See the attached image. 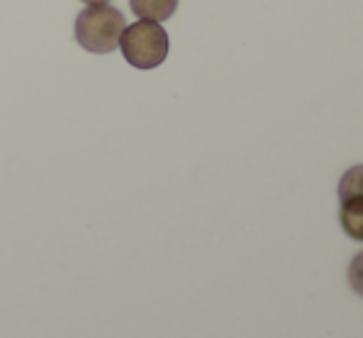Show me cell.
<instances>
[{
  "label": "cell",
  "mask_w": 363,
  "mask_h": 338,
  "mask_svg": "<svg viewBox=\"0 0 363 338\" xmlns=\"http://www.w3.org/2000/svg\"><path fill=\"white\" fill-rule=\"evenodd\" d=\"M126 28L124 15L106 5H86L74 20V40L91 55H109L119 47V38Z\"/></svg>",
  "instance_id": "6da1fadb"
},
{
  "label": "cell",
  "mask_w": 363,
  "mask_h": 338,
  "mask_svg": "<svg viewBox=\"0 0 363 338\" xmlns=\"http://www.w3.org/2000/svg\"><path fill=\"white\" fill-rule=\"evenodd\" d=\"M119 47L124 60L136 69H156L168 57V33L161 23L139 20L124 28L119 38Z\"/></svg>",
  "instance_id": "7a4b0ae2"
},
{
  "label": "cell",
  "mask_w": 363,
  "mask_h": 338,
  "mask_svg": "<svg viewBox=\"0 0 363 338\" xmlns=\"http://www.w3.org/2000/svg\"><path fill=\"white\" fill-rule=\"evenodd\" d=\"M341 227L351 240L363 242V196H351L341 201Z\"/></svg>",
  "instance_id": "3957f363"
},
{
  "label": "cell",
  "mask_w": 363,
  "mask_h": 338,
  "mask_svg": "<svg viewBox=\"0 0 363 338\" xmlns=\"http://www.w3.org/2000/svg\"><path fill=\"white\" fill-rule=\"evenodd\" d=\"M134 15L139 20H153V23H163L168 20L178 8V0H129Z\"/></svg>",
  "instance_id": "277c9868"
},
{
  "label": "cell",
  "mask_w": 363,
  "mask_h": 338,
  "mask_svg": "<svg viewBox=\"0 0 363 338\" xmlns=\"http://www.w3.org/2000/svg\"><path fill=\"white\" fill-rule=\"evenodd\" d=\"M351 196H363V166L349 168L339 181V201H346Z\"/></svg>",
  "instance_id": "5b68a950"
},
{
  "label": "cell",
  "mask_w": 363,
  "mask_h": 338,
  "mask_svg": "<svg viewBox=\"0 0 363 338\" xmlns=\"http://www.w3.org/2000/svg\"><path fill=\"white\" fill-rule=\"evenodd\" d=\"M349 286L359 296H363V252L356 254L349 264Z\"/></svg>",
  "instance_id": "8992f818"
},
{
  "label": "cell",
  "mask_w": 363,
  "mask_h": 338,
  "mask_svg": "<svg viewBox=\"0 0 363 338\" xmlns=\"http://www.w3.org/2000/svg\"><path fill=\"white\" fill-rule=\"evenodd\" d=\"M82 3H86V5H106V3H111V0H82Z\"/></svg>",
  "instance_id": "52a82bcc"
}]
</instances>
